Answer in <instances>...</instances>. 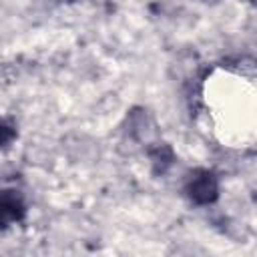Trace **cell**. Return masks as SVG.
<instances>
[{"instance_id":"7a4b0ae2","label":"cell","mask_w":257,"mask_h":257,"mask_svg":"<svg viewBox=\"0 0 257 257\" xmlns=\"http://www.w3.org/2000/svg\"><path fill=\"white\" fill-rule=\"evenodd\" d=\"M24 215V201L18 191H0V225L20 221Z\"/></svg>"},{"instance_id":"3957f363","label":"cell","mask_w":257,"mask_h":257,"mask_svg":"<svg viewBox=\"0 0 257 257\" xmlns=\"http://www.w3.org/2000/svg\"><path fill=\"white\" fill-rule=\"evenodd\" d=\"M10 141H12V131L0 122V147H4V145L10 143Z\"/></svg>"},{"instance_id":"6da1fadb","label":"cell","mask_w":257,"mask_h":257,"mask_svg":"<svg viewBox=\"0 0 257 257\" xmlns=\"http://www.w3.org/2000/svg\"><path fill=\"white\" fill-rule=\"evenodd\" d=\"M187 193H189V197H191L195 203H199V205L211 203V201H215V197H217V181H215V177H213L211 173L201 171V173H197V175L189 181Z\"/></svg>"}]
</instances>
